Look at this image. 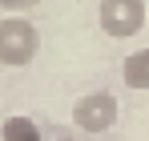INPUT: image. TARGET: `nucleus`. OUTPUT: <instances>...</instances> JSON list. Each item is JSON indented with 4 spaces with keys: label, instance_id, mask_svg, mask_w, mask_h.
I'll return each mask as SVG.
<instances>
[{
    "label": "nucleus",
    "instance_id": "obj_5",
    "mask_svg": "<svg viewBox=\"0 0 149 141\" xmlns=\"http://www.w3.org/2000/svg\"><path fill=\"white\" fill-rule=\"evenodd\" d=\"M0 137L4 141H45L40 137V125L32 117H8L4 125H0Z\"/></svg>",
    "mask_w": 149,
    "mask_h": 141
},
{
    "label": "nucleus",
    "instance_id": "obj_3",
    "mask_svg": "<svg viewBox=\"0 0 149 141\" xmlns=\"http://www.w3.org/2000/svg\"><path fill=\"white\" fill-rule=\"evenodd\" d=\"M73 121H77L81 133H105V129H113L117 125V97L109 89H93V93L77 97Z\"/></svg>",
    "mask_w": 149,
    "mask_h": 141
},
{
    "label": "nucleus",
    "instance_id": "obj_7",
    "mask_svg": "<svg viewBox=\"0 0 149 141\" xmlns=\"http://www.w3.org/2000/svg\"><path fill=\"white\" fill-rule=\"evenodd\" d=\"M56 141H77V137H56Z\"/></svg>",
    "mask_w": 149,
    "mask_h": 141
},
{
    "label": "nucleus",
    "instance_id": "obj_2",
    "mask_svg": "<svg viewBox=\"0 0 149 141\" xmlns=\"http://www.w3.org/2000/svg\"><path fill=\"white\" fill-rule=\"evenodd\" d=\"M97 20L101 32L113 36V40H129L137 36L149 20V4L145 0H101L97 4Z\"/></svg>",
    "mask_w": 149,
    "mask_h": 141
},
{
    "label": "nucleus",
    "instance_id": "obj_4",
    "mask_svg": "<svg viewBox=\"0 0 149 141\" xmlns=\"http://www.w3.org/2000/svg\"><path fill=\"white\" fill-rule=\"evenodd\" d=\"M121 77H125L129 89H149V48H137V52L125 57Z\"/></svg>",
    "mask_w": 149,
    "mask_h": 141
},
{
    "label": "nucleus",
    "instance_id": "obj_6",
    "mask_svg": "<svg viewBox=\"0 0 149 141\" xmlns=\"http://www.w3.org/2000/svg\"><path fill=\"white\" fill-rule=\"evenodd\" d=\"M40 0H0V8L4 12H28V8H36Z\"/></svg>",
    "mask_w": 149,
    "mask_h": 141
},
{
    "label": "nucleus",
    "instance_id": "obj_1",
    "mask_svg": "<svg viewBox=\"0 0 149 141\" xmlns=\"http://www.w3.org/2000/svg\"><path fill=\"white\" fill-rule=\"evenodd\" d=\"M36 52H40V32H36V24L24 20L20 12L0 16V65L24 69Z\"/></svg>",
    "mask_w": 149,
    "mask_h": 141
}]
</instances>
